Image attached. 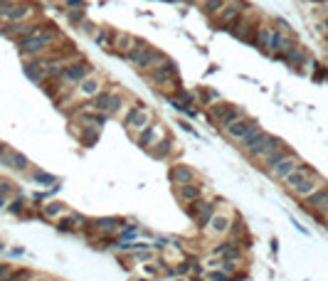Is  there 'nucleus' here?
<instances>
[{"mask_svg":"<svg viewBox=\"0 0 328 281\" xmlns=\"http://www.w3.org/2000/svg\"><path fill=\"white\" fill-rule=\"evenodd\" d=\"M284 143L276 139V136H269V134H262L259 139L254 140L249 148H247V155H252V158H257V160H264L266 155H271L276 148H281Z\"/></svg>","mask_w":328,"mask_h":281,"instance_id":"f257e3e1","label":"nucleus"},{"mask_svg":"<svg viewBox=\"0 0 328 281\" xmlns=\"http://www.w3.org/2000/svg\"><path fill=\"white\" fill-rule=\"evenodd\" d=\"M52 40H55V32L42 30V32H37V35H32V37L20 40V50H22V55H37V52L47 50V47L52 45Z\"/></svg>","mask_w":328,"mask_h":281,"instance_id":"f03ea898","label":"nucleus"},{"mask_svg":"<svg viewBox=\"0 0 328 281\" xmlns=\"http://www.w3.org/2000/svg\"><path fill=\"white\" fill-rule=\"evenodd\" d=\"M210 116L225 129V126H230L232 121H237V119H242V114H240V109L237 106H232V104H215V106H210Z\"/></svg>","mask_w":328,"mask_h":281,"instance_id":"7ed1b4c3","label":"nucleus"},{"mask_svg":"<svg viewBox=\"0 0 328 281\" xmlns=\"http://www.w3.org/2000/svg\"><path fill=\"white\" fill-rule=\"evenodd\" d=\"M91 106L96 109V111H101V114H116L119 109H121V96H116V94H111V91H99L96 96H94V101H91Z\"/></svg>","mask_w":328,"mask_h":281,"instance_id":"20e7f679","label":"nucleus"},{"mask_svg":"<svg viewBox=\"0 0 328 281\" xmlns=\"http://www.w3.org/2000/svg\"><path fill=\"white\" fill-rule=\"evenodd\" d=\"M304 208H306V210H314L321 219H326L328 217V188H321V190H316L311 198H306V200H304Z\"/></svg>","mask_w":328,"mask_h":281,"instance_id":"39448f33","label":"nucleus"},{"mask_svg":"<svg viewBox=\"0 0 328 281\" xmlns=\"http://www.w3.org/2000/svg\"><path fill=\"white\" fill-rule=\"evenodd\" d=\"M254 129H257V121H252V119H237L230 126H225V134L235 140H245Z\"/></svg>","mask_w":328,"mask_h":281,"instance_id":"423d86ee","label":"nucleus"},{"mask_svg":"<svg viewBox=\"0 0 328 281\" xmlns=\"http://www.w3.org/2000/svg\"><path fill=\"white\" fill-rule=\"evenodd\" d=\"M316 175V170L311 168V165H306V163H299L286 178H284V185L289 188V190H296L304 180H309V178H314Z\"/></svg>","mask_w":328,"mask_h":281,"instance_id":"0eeeda50","label":"nucleus"},{"mask_svg":"<svg viewBox=\"0 0 328 281\" xmlns=\"http://www.w3.org/2000/svg\"><path fill=\"white\" fill-rule=\"evenodd\" d=\"M126 126L133 129V131H143V129H148V126H151V114H148L143 106H133L131 114H129V119H126Z\"/></svg>","mask_w":328,"mask_h":281,"instance_id":"6e6552de","label":"nucleus"},{"mask_svg":"<svg viewBox=\"0 0 328 281\" xmlns=\"http://www.w3.org/2000/svg\"><path fill=\"white\" fill-rule=\"evenodd\" d=\"M193 178H195V173L190 170V165L178 163V165L170 168V183L178 185V188H183V185H193Z\"/></svg>","mask_w":328,"mask_h":281,"instance_id":"1a4fd4ad","label":"nucleus"},{"mask_svg":"<svg viewBox=\"0 0 328 281\" xmlns=\"http://www.w3.org/2000/svg\"><path fill=\"white\" fill-rule=\"evenodd\" d=\"M299 163H301V160H299V155L291 150V153H289V155H286L281 163H276V165L271 168V175H274L276 180H284V178H286V175H289V173H291V170H294Z\"/></svg>","mask_w":328,"mask_h":281,"instance_id":"9d476101","label":"nucleus"},{"mask_svg":"<svg viewBox=\"0 0 328 281\" xmlns=\"http://www.w3.org/2000/svg\"><path fill=\"white\" fill-rule=\"evenodd\" d=\"M321 188H324V180H321V178H319V173H316L314 178L304 180V183H301L296 190H291V193H294L299 200H306V198H311V195H314L316 190H321Z\"/></svg>","mask_w":328,"mask_h":281,"instance_id":"9b49d317","label":"nucleus"},{"mask_svg":"<svg viewBox=\"0 0 328 281\" xmlns=\"http://www.w3.org/2000/svg\"><path fill=\"white\" fill-rule=\"evenodd\" d=\"M89 70H91V67H89L86 62H77V65H72V67H65L60 74H62L65 81H82V79H86Z\"/></svg>","mask_w":328,"mask_h":281,"instance_id":"f8f14e48","label":"nucleus"},{"mask_svg":"<svg viewBox=\"0 0 328 281\" xmlns=\"http://www.w3.org/2000/svg\"><path fill=\"white\" fill-rule=\"evenodd\" d=\"M245 10V2H235V5H227L222 12H220V25L222 27H232L235 22H237V17H240V12Z\"/></svg>","mask_w":328,"mask_h":281,"instance_id":"ddd939ff","label":"nucleus"},{"mask_svg":"<svg viewBox=\"0 0 328 281\" xmlns=\"http://www.w3.org/2000/svg\"><path fill=\"white\" fill-rule=\"evenodd\" d=\"M170 76H175V65L173 62H163L161 67L151 70V79L156 84H165V81H170Z\"/></svg>","mask_w":328,"mask_h":281,"instance_id":"4468645a","label":"nucleus"},{"mask_svg":"<svg viewBox=\"0 0 328 281\" xmlns=\"http://www.w3.org/2000/svg\"><path fill=\"white\" fill-rule=\"evenodd\" d=\"M32 15V5H7V12H5V20H10V22H20V20H25V17H30Z\"/></svg>","mask_w":328,"mask_h":281,"instance_id":"2eb2a0df","label":"nucleus"},{"mask_svg":"<svg viewBox=\"0 0 328 281\" xmlns=\"http://www.w3.org/2000/svg\"><path fill=\"white\" fill-rule=\"evenodd\" d=\"M2 165H7V168H15V170H27V168H30V160H27L22 153L12 150V153L2 155Z\"/></svg>","mask_w":328,"mask_h":281,"instance_id":"dca6fc26","label":"nucleus"},{"mask_svg":"<svg viewBox=\"0 0 328 281\" xmlns=\"http://www.w3.org/2000/svg\"><path fill=\"white\" fill-rule=\"evenodd\" d=\"M207 227H210V232H212V234H225V232H230V214L215 212Z\"/></svg>","mask_w":328,"mask_h":281,"instance_id":"f3484780","label":"nucleus"},{"mask_svg":"<svg viewBox=\"0 0 328 281\" xmlns=\"http://www.w3.org/2000/svg\"><path fill=\"white\" fill-rule=\"evenodd\" d=\"M99 86H101V81H99L96 76H91V79L86 76V79L79 81V94H82V96H96V94L101 91Z\"/></svg>","mask_w":328,"mask_h":281,"instance_id":"a211bd4d","label":"nucleus"},{"mask_svg":"<svg viewBox=\"0 0 328 281\" xmlns=\"http://www.w3.org/2000/svg\"><path fill=\"white\" fill-rule=\"evenodd\" d=\"M178 198H180V203H185V205L200 200V185H183V188H178Z\"/></svg>","mask_w":328,"mask_h":281,"instance_id":"6ab92c4d","label":"nucleus"},{"mask_svg":"<svg viewBox=\"0 0 328 281\" xmlns=\"http://www.w3.org/2000/svg\"><path fill=\"white\" fill-rule=\"evenodd\" d=\"M94 227L99 229V232H119L121 229V219H116V217H101V219H96L94 222Z\"/></svg>","mask_w":328,"mask_h":281,"instance_id":"aec40b11","label":"nucleus"},{"mask_svg":"<svg viewBox=\"0 0 328 281\" xmlns=\"http://www.w3.org/2000/svg\"><path fill=\"white\" fill-rule=\"evenodd\" d=\"M65 214H67V208L62 203H47V205H42V217H47V219H60Z\"/></svg>","mask_w":328,"mask_h":281,"instance_id":"412c9836","label":"nucleus"},{"mask_svg":"<svg viewBox=\"0 0 328 281\" xmlns=\"http://www.w3.org/2000/svg\"><path fill=\"white\" fill-rule=\"evenodd\" d=\"M289 153H291V150H289L286 145H281V148H276V150H274L271 155H266V158H264V168H266V170H271V168H274L276 163H281V160H284V158H286Z\"/></svg>","mask_w":328,"mask_h":281,"instance_id":"4be33fe9","label":"nucleus"},{"mask_svg":"<svg viewBox=\"0 0 328 281\" xmlns=\"http://www.w3.org/2000/svg\"><path fill=\"white\" fill-rule=\"evenodd\" d=\"M257 47L262 50H271V42H274V32L269 27H257Z\"/></svg>","mask_w":328,"mask_h":281,"instance_id":"5701e85b","label":"nucleus"},{"mask_svg":"<svg viewBox=\"0 0 328 281\" xmlns=\"http://www.w3.org/2000/svg\"><path fill=\"white\" fill-rule=\"evenodd\" d=\"M156 139H161V131H158L156 126H148V129H143V134L138 136V143H141V145H156Z\"/></svg>","mask_w":328,"mask_h":281,"instance_id":"b1692460","label":"nucleus"},{"mask_svg":"<svg viewBox=\"0 0 328 281\" xmlns=\"http://www.w3.org/2000/svg\"><path fill=\"white\" fill-rule=\"evenodd\" d=\"M291 47H294V45H291V40H289V37H284V35L274 32V42H271V50H274V52H284V55H286Z\"/></svg>","mask_w":328,"mask_h":281,"instance_id":"393cba45","label":"nucleus"},{"mask_svg":"<svg viewBox=\"0 0 328 281\" xmlns=\"http://www.w3.org/2000/svg\"><path fill=\"white\" fill-rule=\"evenodd\" d=\"M212 214H215V205H212V203H205L202 212L197 214V227H200V229H207V222L212 219Z\"/></svg>","mask_w":328,"mask_h":281,"instance_id":"a878e982","label":"nucleus"},{"mask_svg":"<svg viewBox=\"0 0 328 281\" xmlns=\"http://www.w3.org/2000/svg\"><path fill=\"white\" fill-rule=\"evenodd\" d=\"M168 150H173V140H161V143L151 145V153H153L156 158H165Z\"/></svg>","mask_w":328,"mask_h":281,"instance_id":"bb28decb","label":"nucleus"},{"mask_svg":"<svg viewBox=\"0 0 328 281\" xmlns=\"http://www.w3.org/2000/svg\"><path fill=\"white\" fill-rule=\"evenodd\" d=\"M227 7V0H205V12L207 15H220Z\"/></svg>","mask_w":328,"mask_h":281,"instance_id":"cd10ccee","label":"nucleus"},{"mask_svg":"<svg viewBox=\"0 0 328 281\" xmlns=\"http://www.w3.org/2000/svg\"><path fill=\"white\" fill-rule=\"evenodd\" d=\"M304 60H306V55H304L301 47H291V50L286 52V62H289V65H301Z\"/></svg>","mask_w":328,"mask_h":281,"instance_id":"c85d7f7f","label":"nucleus"},{"mask_svg":"<svg viewBox=\"0 0 328 281\" xmlns=\"http://www.w3.org/2000/svg\"><path fill=\"white\" fill-rule=\"evenodd\" d=\"M133 42H136L133 37L121 35V37H119V42H116V50H121V52H131V47H129V45H133Z\"/></svg>","mask_w":328,"mask_h":281,"instance_id":"c756f323","label":"nucleus"},{"mask_svg":"<svg viewBox=\"0 0 328 281\" xmlns=\"http://www.w3.org/2000/svg\"><path fill=\"white\" fill-rule=\"evenodd\" d=\"M10 274H12V267L10 264H5V262H0V279H10Z\"/></svg>","mask_w":328,"mask_h":281,"instance_id":"7c9ffc66","label":"nucleus"},{"mask_svg":"<svg viewBox=\"0 0 328 281\" xmlns=\"http://www.w3.org/2000/svg\"><path fill=\"white\" fill-rule=\"evenodd\" d=\"M84 17V7H79V10H69V20L72 22H79Z\"/></svg>","mask_w":328,"mask_h":281,"instance_id":"2f4dec72","label":"nucleus"},{"mask_svg":"<svg viewBox=\"0 0 328 281\" xmlns=\"http://www.w3.org/2000/svg\"><path fill=\"white\" fill-rule=\"evenodd\" d=\"M210 281H232V279H230L225 272H212V274H210Z\"/></svg>","mask_w":328,"mask_h":281,"instance_id":"473e14b6","label":"nucleus"},{"mask_svg":"<svg viewBox=\"0 0 328 281\" xmlns=\"http://www.w3.org/2000/svg\"><path fill=\"white\" fill-rule=\"evenodd\" d=\"M35 180H37V183H55V178L47 175V173H35Z\"/></svg>","mask_w":328,"mask_h":281,"instance_id":"72a5a7b5","label":"nucleus"},{"mask_svg":"<svg viewBox=\"0 0 328 281\" xmlns=\"http://www.w3.org/2000/svg\"><path fill=\"white\" fill-rule=\"evenodd\" d=\"M133 257L138 259V262H148V259H153V254L146 249V252H133Z\"/></svg>","mask_w":328,"mask_h":281,"instance_id":"f704fd0d","label":"nucleus"},{"mask_svg":"<svg viewBox=\"0 0 328 281\" xmlns=\"http://www.w3.org/2000/svg\"><path fill=\"white\" fill-rule=\"evenodd\" d=\"M207 269H222V262L215 257V259H207Z\"/></svg>","mask_w":328,"mask_h":281,"instance_id":"c9c22d12","label":"nucleus"},{"mask_svg":"<svg viewBox=\"0 0 328 281\" xmlns=\"http://www.w3.org/2000/svg\"><path fill=\"white\" fill-rule=\"evenodd\" d=\"M136 232H138V227H124V234H126V237H133V234H136Z\"/></svg>","mask_w":328,"mask_h":281,"instance_id":"e433bc0d","label":"nucleus"},{"mask_svg":"<svg viewBox=\"0 0 328 281\" xmlns=\"http://www.w3.org/2000/svg\"><path fill=\"white\" fill-rule=\"evenodd\" d=\"M10 2H12V0H0V5H10Z\"/></svg>","mask_w":328,"mask_h":281,"instance_id":"4c0bfd02","label":"nucleus"},{"mask_svg":"<svg viewBox=\"0 0 328 281\" xmlns=\"http://www.w3.org/2000/svg\"><path fill=\"white\" fill-rule=\"evenodd\" d=\"M2 249H5V247H2V244H0V252H2Z\"/></svg>","mask_w":328,"mask_h":281,"instance_id":"58836bf2","label":"nucleus"},{"mask_svg":"<svg viewBox=\"0 0 328 281\" xmlns=\"http://www.w3.org/2000/svg\"><path fill=\"white\" fill-rule=\"evenodd\" d=\"M0 281H5V279H0Z\"/></svg>","mask_w":328,"mask_h":281,"instance_id":"ea45409f","label":"nucleus"},{"mask_svg":"<svg viewBox=\"0 0 328 281\" xmlns=\"http://www.w3.org/2000/svg\"><path fill=\"white\" fill-rule=\"evenodd\" d=\"M326 222H328V217H326Z\"/></svg>","mask_w":328,"mask_h":281,"instance_id":"a19ab883","label":"nucleus"}]
</instances>
